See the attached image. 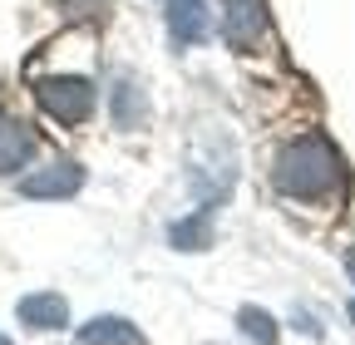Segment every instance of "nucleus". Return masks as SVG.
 I'll use <instances>...</instances> for the list:
<instances>
[{
	"label": "nucleus",
	"mask_w": 355,
	"mask_h": 345,
	"mask_svg": "<svg viewBox=\"0 0 355 345\" xmlns=\"http://www.w3.org/2000/svg\"><path fill=\"white\" fill-rule=\"evenodd\" d=\"M272 183H277V193H286L296 202H321L345 183V168H340V153L321 134H306L277 153Z\"/></svg>",
	"instance_id": "f257e3e1"
},
{
	"label": "nucleus",
	"mask_w": 355,
	"mask_h": 345,
	"mask_svg": "<svg viewBox=\"0 0 355 345\" xmlns=\"http://www.w3.org/2000/svg\"><path fill=\"white\" fill-rule=\"evenodd\" d=\"M350 321H355V301H350Z\"/></svg>",
	"instance_id": "ddd939ff"
},
{
	"label": "nucleus",
	"mask_w": 355,
	"mask_h": 345,
	"mask_svg": "<svg viewBox=\"0 0 355 345\" xmlns=\"http://www.w3.org/2000/svg\"><path fill=\"white\" fill-rule=\"evenodd\" d=\"M35 99L60 123H84L89 114H94V84H89L84 74H55V79H44L35 89Z\"/></svg>",
	"instance_id": "f03ea898"
},
{
	"label": "nucleus",
	"mask_w": 355,
	"mask_h": 345,
	"mask_svg": "<svg viewBox=\"0 0 355 345\" xmlns=\"http://www.w3.org/2000/svg\"><path fill=\"white\" fill-rule=\"evenodd\" d=\"M79 183H84V168L79 163H44V168H35V172H25L20 178V197H74L79 193Z\"/></svg>",
	"instance_id": "20e7f679"
},
{
	"label": "nucleus",
	"mask_w": 355,
	"mask_h": 345,
	"mask_svg": "<svg viewBox=\"0 0 355 345\" xmlns=\"http://www.w3.org/2000/svg\"><path fill=\"white\" fill-rule=\"evenodd\" d=\"M345 272H350V281H355V247L345 251Z\"/></svg>",
	"instance_id": "f8f14e48"
},
{
	"label": "nucleus",
	"mask_w": 355,
	"mask_h": 345,
	"mask_svg": "<svg viewBox=\"0 0 355 345\" xmlns=\"http://www.w3.org/2000/svg\"><path fill=\"white\" fill-rule=\"evenodd\" d=\"M79 340L84 345H144V335L123 316H94L89 326H79Z\"/></svg>",
	"instance_id": "6e6552de"
},
{
	"label": "nucleus",
	"mask_w": 355,
	"mask_h": 345,
	"mask_svg": "<svg viewBox=\"0 0 355 345\" xmlns=\"http://www.w3.org/2000/svg\"><path fill=\"white\" fill-rule=\"evenodd\" d=\"M207 232H212V207H207V212H193V218H188V222H178L168 237H173L178 251H198V247L207 242Z\"/></svg>",
	"instance_id": "1a4fd4ad"
},
{
	"label": "nucleus",
	"mask_w": 355,
	"mask_h": 345,
	"mask_svg": "<svg viewBox=\"0 0 355 345\" xmlns=\"http://www.w3.org/2000/svg\"><path fill=\"white\" fill-rule=\"evenodd\" d=\"M144 114H148L144 94L133 89V84H123V79H119V89H114V118H119L123 128H139V123H144Z\"/></svg>",
	"instance_id": "9d476101"
},
{
	"label": "nucleus",
	"mask_w": 355,
	"mask_h": 345,
	"mask_svg": "<svg viewBox=\"0 0 355 345\" xmlns=\"http://www.w3.org/2000/svg\"><path fill=\"white\" fill-rule=\"evenodd\" d=\"M15 316H20L30 330H64V326H69V306H64V296H55V291L25 296L20 306H15Z\"/></svg>",
	"instance_id": "423d86ee"
},
{
	"label": "nucleus",
	"mask_w": 355,
	"mask_h": 345,
	"mask_svg": "<svg viewBox=\"0 0 355 345\" xmlns=\"http://www.w3.org/2000/svg\"><path fill=\"white\" fill-rule=\"evenodd\" d=\"M30 153H35V134H30V128H20L15 118H0V172L25 168Z\"/></svg>",
	"instance_id": "0eeeda50"
},
{
	"label": "nucleus",
	"mask_w": 355,
	"mask_h": 345,
	"mask_svg": "<svg viewBox=\"0 0 355 345\" xmlns=\"http://www.w3.org/2000/svg\"><path fill=\"white\" fill-rule=\"evenodd\" d=\"M272 15H266V0H222V35H227L232 50H252L266 35Z\"/></svg>",
	"instance_id": "7ed1b4c3"
},
{
	"label": "nucleus",
	"mask_w": 355,
	"mask_h": 345,
	"mask_svg": "<svg viewBox=\"0 0 355 345\" xmlns=\"http://www.w3.org/2000/svg\"><path fill=\"white\" fill-rule=\"evenodd\" d=\"M0 345H10V340H6V335H0Z\"/></svg>",
	"instance_id": "4468645a"
},
{
	"label": "nucleus",
	"mask_w": 355,
	"mask_h": 345,
	"mask_svg": "<svg viewBox=\"0 0 355 345\" xmlns=\"http://www.w3.org/2000/svg\"><path fill=\"white\" fill-rule=\"evenodd\" d=\"M237 326H242V335H247V340H257V345H277V321L266 316L261 306H242Z\"/></svg>",
	"instance_id": "9b49d317"
},
{
	"label": "nucleus",
	"mask_w": 355,
	"mask_h": 345,
	"mask_svg": "<svg viewBox=\"0 0 355 345\" xmlns=\"http://www.w3.org/2000/svg\"><path fill=\"white\" fill-rule=\"evenodd\" d=\"M163 20H168L173 45H198L212 30V15H207L202 0H163Z\"/></svg>",
	"instance_id": "39448f33"
}]
</instances>
